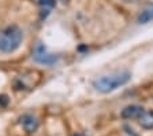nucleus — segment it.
<instances>
[{
    "label": "nucleus",
    "instance_id": "6e6552de",
    "mask_svg": "<svg viewBox=\"0 0 153 136\" xmlns=\"http://www.w3.org/2000/svg\"><path fill=\"white\" fill-rule=\"evenodd\" d=\"M38 4L45 10H49L55 6V0H38Z\"/></svg>",
    "mask_w": 153,
    "mask_h": 136
},
{
    "label": "nucleus",
    "instance_id": "0eeeda50",
    "mask_svg": "<svg viewBox=\"0 0 153 136\" xmlns=\"http://www.w3.org/2000/svg\"><path fill=\"white\" fill-rule=\"evenodd\" d=\"M152 20H153V3L148 4V6L141 11V14L138 15V18H137V22L142 25V23L150 22Z\"/></svg>",
    "mask_w": 153,
    "mask_h": 136
},
{
    "label": "nucleus",
    "instance_id": "39448f33",
    "mask_svg": "<svg viewBox=\"0 0 153 136\" xmlns=\"http://www.w3.org/2000/svg\"><path fill=\"white\" fill-rule=\"evenodd\" d=\"M143 111L142 106H138V104H130V106L124 107L120 113V117L124 120H131V118H138L141 116V113Z\"/></svg>",
    "mask_w": 153,
    "mask_h": 136
},
{
    "label": "nucleus",
    "instance_id": "20e7f679",
    "mask_svg": "<svg viewBox=\"0 0 153 136\" xmlns=\"http://www.w3.org/2000/svg\"><path fill=\"white\" fill-rule=\"evenodd\" d=\"M38 118L33 114H23L21 117V125L23 126V129L27 133H33L37 131L38 128Z\"/></svg>",
    "mask_w": 153,
    "mask_h": 136
},
{
    "label": "nucleus",
    "instance_id": "423d86ee",
    "mask_svg": "<svg viewBox=\"0 0 153 136\" xmlns=\"http://www.w3.org/2000/svg\"><path fill=\"white\" fill-rule=\"evenodd\" d=\"M138 121L143 129H153V111L143 110L138 117Z\"/></svg>",
    "mask_w": 153,
    "mask_h": 136
},
{
    "label": "nucleus",
    "instance_id": "9d476101",
    "mask_svg": "<svg viewBox=\"0 0 153 136\" xmlns=\"http://www.w3.org/2000/svg\"><path fill=\"white\" fill-rule=\"evenodd\" d=\"M74 136H82V135H81V133H75V135H74Z\"/></svg>",
    "mask_w": 153,
    "mask_h": 136
},
{
    "label": "nucleus",
    "instance_id": "1a4fd4ad",
    "mask_svg": "<svg viewBox=\"0 0 153 136\" xmlns=\"http://www.w3.org/2000/svg\"><path fill=\"white\" fill-rule=\"evenodd\" d=\"M10 99L7 95H0V109H4V107L8 104Z\"/></svg>",
    "mask_w": 153,
    "mask_h": 136
},
{
    "label": "nucleus",
    "instance_id": "7ed1b4c3",
    "mask_svg": "<svg viewBox=\"0 0 153 136\" xmlns=\"http://www.w3.org/2000/svg\"><path fill=\"white\" fill-rule=\"evenodd\" d=\"M33 58H34L36 62L41 63V65H47V66H51L57 62V56L52 55V54H48L45 51V47H42L41 44L37 45V48H36L34 54H33Z\"/></svg>",
    "mask_w": 153,
    "mask_h": 136
},
{
    "label": "nucleus",
    "instance_id": "f03ea898",
    "mask_svg": "<svg viewBox=\"0 0 153 136\" xmlns=\"http://www.w3.org/2000/svg\"><path fill=\"white\" fill-rule=\"evenodd\" d=\"M23 35L22 30L16 25H10L0 30V51L1 52H14L19 48L22 43Z\"/></svg>",
    "mask_w": 153,
    "mask_h": 136
},
{
    "label": "nucleus",
    "instance_id": "f257e3e1",
    "mask_svg": "<svg viewBox=\"0 0 153 136\" xmlns=\"http://www.w3.org/2000/svg\"><path fill=\"white\" fill-rule=\"evenodd\" d=\"M131 78V74L128 71H119L115 74L109 76H102V77L97 78L93 83V88L96 91H99L101 94H108L111 91H115L116 88L123 87L124 84H127Z\"/></svg>",
    "mask_w": 153,
    "mask_h": 136
}]
</instances>
